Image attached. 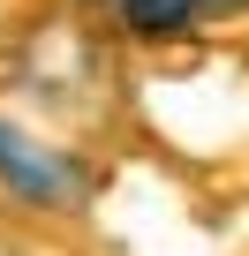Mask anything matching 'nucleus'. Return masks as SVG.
Returning <instances> with one entry per match:
<instances>
[{"instance_id":"obj_1","label":"nucleus","mask_w":249,"mask_h":256,"mask_svg":"<svg viewBox=\"0 0 249 256\" xmlns=\"http://www.w3.org/2000/svg\"><path fill=\"white\" fill-rule=\"evenodd\" d=\"M0 188H8L16 204H31V211H76L91 196L83 166L68 151L38 144L31 128H16V120H0Z\"/></svg>"},{"instance_id":"obj_2","label":"nucleus","mask_w":249,"mask_h":256,"mask_svg":"<svg viewBox=\"0 0 249 256\" xmlns=\"http://www.w3.org/2000/svg\"><path fill=\"white\" fill-rule=\"evenodd\" d=\"M98 16H113L129 38H181L204 23V0H91Z\"/></svg>"}]
</instances>
